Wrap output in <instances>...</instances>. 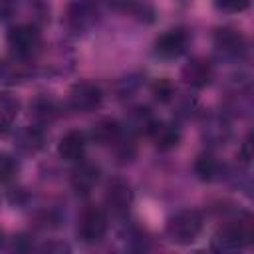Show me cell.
<instances>
[{"instance_id": "cell-12", "label": "cell", "mask_w": 254, "mask_h": 254, "mask_svg": "<svg viewBox=\"0 0 254 254\" xmlns=\"http://www.w3.org/2000/svg\"><path fill=\"white\" fill-rule=\"evenodd\" d=\"M85 151V135L77 129L67 131L58 143V155L65 161H79Z\"/></svg>"}, {"instance_id": "cell-1", "label": "cell", "mask_w": 254, "mask_h": 254, "mask_svg": "<svg viewBox=\"0 0 254 254\" xmlns=\"http://www.w3.org/2000/svg\"><path fill=\"white\" fill-rule=\"evenodd\" d=\"M254 236V226H252V218L250 216H242L230 224H226L222 230L216 232V236L212 238V248L214 250H236L246 246L248 242H252Z\"/></svg>"}, {"instance_id": "cell-4", "label": "cell", "mask_w": 254, "mask_h": 254, "mask_svg": "<svg viewBox=\"0 0 254 254\" xmlns=\"http://www.w3.org/2000/svg\"><path fill=\"white\" fill-rule=\"evenodd\" d=\"M8 46L16 56L28 58L40 46V32L30 24L16 26V28H12L8 32Z\"/></svg>"}, {"instance_id": "cell-18", "label": "cell", "mask_w": 254, "mask_h": 254, "mask_svg": "<svg viewBox=\"0 0 254 254\" xmlns=\"http://www.w3.org/2000/svg\"><path fill=\"white\" fill-rule=\"evenodd\" d=\"M218 163L212 155H200L194 161V173L200 181H212L218 175Z\"/></svg>"}, {"instance_id": "cell-24", "label": "cell", "mask_w": 254, "mask_h": 254, "mask_svg": "<svg viewBox=\"0 0 254 254\" xmlns=\"http://www.w3.org/2000/svg\"><path fill=\"white\" fill-rule=\"evenodd\" d=\"M133 155H135V147H133V143H131V141H123V143L119 145L117 157L125 163V161H131V159H133Z\"/></svg>"}, {"instance_id": "cell-19", "label": "cell", "mask_w": 254, "mask_h": 254, "mask_svg": "<svg viewBox=\"0 0 254 254\" xmlns=\"http://www.w3.org/2000/svg\"><path fill=\"white\" fill-rule=\"evenodd\" d=\"M56 105L52 99H46V97H40L36 99L34 103V115L40 119V121H52L56 117Z\"/></svg>"}, {"instance_id": "cell-15", "label": "cell", "mask_w": 254, "mask_h": 254, "mask_svg": "<svg viewBox=\"0 0 254 254\" xmlns=\"http://www.w3.org/2000/svg\"><path fill=\"white\" fill-rule=\"evenodd\" d=\"M16 143L24 153H36L44 147V131L40 127H26L18 133Z\"/></svg>"}, {"instance_id": "cell-9", "label": "cell", "mask_w": 254, "mask_h": 254, "mask_svg": "<svg viewBox=\"0 0 254 254\" xmlns=\"http://www.w3.org/2000/svg\"><path fill=\"white\" fill-rule=\"evenodd\" d=\"M147 135L153 137L155 147L159 151H169V149L177 147L179 141H181L179 127L173 125V123H163V121H153V125H151V129H149Z\"/></svg>"}, {"instance_id": "cell-28", "label": "cell", "mask_w": 254, "mask_h": 254, "mask_svg": "<svg viewBox=\"0 0 254 254\" xmlns=\"http://www.w3.org/2000/svg\"><path fill=\"white\" fill-rule=\"evenodd\" d=\"M0 246H2V232H0Z\"/></svg>"}, {"instance_id": "cell-8", "label": "cell", "mask_w": 254, "mask_h": 254, "mask_svg": "<svg viewBox=\"0 0 254 254\" xmlns=\"http://www.w3.org/2000/svg\"><path fill=\"white\" fill-rule=\"evenodd\" d=\"M214 46L228 56H242L246 50V38L234 28H218L214 32Z\"/></svg>"}, {"instance_id": "cell-27", "label": "cell", "mask_w": 254, "mask_h": 254, "mask_svg": "<svg viewBox=\"0 0 254 254\" xmlns=\"http://www.w3.org/2000/svg\"><path fill=\"white\" fill-rule=\"evenodd\" d=\"M44 250H48V252H67V246L65 244H48Z\"/></svg>"}, {"instance_id": "cell-26", "label": "cell", "mask_w": 254, "mask_h": 254, "mask_svg": "<svg viewBox=\"0 0 254 254\" xmlns=\"http://www.w3.org/2000/svg\"><path fill=\"white\" fill-rule=\"evenodd\" d=\"M240 159H242V163H250V159H252V139H250V135L246 137V141L240 147Z\"/></svg>"}, {"instance_id": "cell-25", "label": "cell", "mask_w": 254, "mask_h": 254, "mask_svg": "<svg viewBox=\"0 0 254 254\" xmlns=\"http://www.w3.org/2000/svg\"><path fill=\"white\" fill-rule=\"evenodd\" d=\"M14 12V0H0V22L8 20Z\"/></svg>"}, {"instance_id": "cell-7", "label": "cell", "mask_w": 254, "mask_h": 254, "mask_svg": "<svg viewBox=\"0 0 254 254\" xmlns=\"http://www.w3.org/2000/svg\"><path fill=\"white\" fill-rule=\"evenodd\" d=\"M187 32L181 30V28H175V30H169L165 32L157 42H155V52L161 56V58H177L185 52L187 48Z\"/></svg>"}, {"instance_id": "cell-16", "label": "cell", "mask_w": 254, "mask_h": 254, "mask_svg": "<svg viewBox=\"0 0 254 254\" xmlns=\"http://www.w3.org/2000/svg\"><path fill=\"white\" fill-rule=\"evenodd\" d=\"M18 99H14L8 93H0V133H6L12 125V121L18 115Z\"/></svg>"}, {"instance_id": "cell-17", "label": "cell", "mask_w": 254, "mask_h": 254, "mask_svg": "<svg viewBox=\"0 0 254 254\" xmlns=\"http://www.w3.org/2000/svg\"><path fill=\"white\" fill-rule=\"evenodd\" d=\"M153 117H151V113H149V109L147 107H137V109H133L131 113H129V117H127V127H129V131H133V133H149V129H151V125H153Z\"/></svg>"}, {"instance_id": "cell-14", "label": "cell", "mask_w": 254, "mask_h": 254, "mask_svg": "<svg viewBox=\"0 0 254 254\" xmlns=\"http://www.w3.org/2000/svg\"><path fill=\"white\" fill-rule=\"evenodd\" d=\"M119 135H121V127H119V123L115 119H101L91 129V137L99 145L117 143L119 141Z\"/></svg>"}, {"instance_id": "cell-2", "label": "cell", "mask_w": 254, "mask_h": 254, "mask_svg": "<svg viewBox=\"0 0 254 254\" xmlns=\"http://www.w3.org/2000/svg\"><path fill=\"white\" fill-rule=\"evenodd\" d=\"M202 228V216L196 210H181L167 222V236L177 244H190L196 240L198 232Z\"/></svg>"}, {"instance_id": "cell-21", "label": "cell", "mask_w": 254, "mask_h": 254, "mask_svg": "<svg viewBox=\"0 0 254 254\" xmlns=\"http://www.w3.org/2000/svg\"><path fill=\"white\" fill-rule=\"evenodd\" d=\"M226 135H228V129H226V125L222 121L208 123V127H204V137L208 141H212V143H222L226 139Z\"/></svg>"}, {"instance_id": "cell-22", "label": "cell", "mask_w": 254, "mask_h": 254, "mask_svg": "<svg viewBox=\"0 0 254 254\" xmlns=\"http://www.w3.org/2000/svg\"><path fill=\"white\" fill-rule=\"evenodd\" d=\"M18 165L10 155H0V181H8L16 175Z\"/></svg>"}, {"instance_id": "cell-10", "label": "cell", "mask_w": 254, "mask_h": 254, "mask_svg": "<svg viewBox=\"0 0 254 254\" xmlns=\"http://www.w3.org/2000/svg\"><path fill=\"white\" fill-rule=\"evenodd\" d=\"M65 20L73 30H83L95 20V6L89 0H73L67 6Z\"/></svg>"}, {"instance_id": "cell-13", "label": "cell", "mask_w": 254, "mask_h": 254, "mask_svg": "<svg viewBox=\"0 0 254 254\" xmlns=\"http://www.w3.org/2000/svg\"><path fill=\"white\" fill-rule=\"evenodd\" d=\"M97 179H99V169L91 163H79L71 171V187L75 192H81V194H87L95 187Z\"/></svg>"}, {"instance_id": "cell-3", "label": "cell", "mask_w": 254, "mask_h": 254, "mask_svg": "<svg viewBox=\"0 0 254 254\" xmlns=\"http://www.w3.org/2000/svg\"><path fill=\"white\" fill-rule=\"evenodd\" d=\"M107 232V214L97 208V206H89L81 212L79 216V226H77V234L83 242L93 244L99 242Z\"/></svg>"}, {"instance_id": "cell-23", "label": "cell", "mask_w": 254, "mask_h": 254, "mask_svg": "<svg viewBox=\"0 0 254 254\" xmlns=\"http://www.w3.org/2000/svg\"><path fill=\"white\" fill-rule=\"evenodd\" d=\"M216 2V6L220 8V10H224V12H242V10H246L248 8V4H250V0H214Z\"/></svg>"}, {"instance_id": "cell-6", "label": "cell", "mask_w": 254, "mask_h": 254, "mask_svg": "<svg viewBox=\"0 0 254 254\" xmlns=\"http://www.w3.org/2000/svg\"><path fill=\"white\" fill-rule=\"evenodd\" d=\"M133 190L127 181L123 179H111L105 187V204L113 214H125L131 206Z\"/></svg>"}, {"instance_id": "cell-11", "label": "cell", "mask_w": 254, "mask_h": 254, "mask_svg": "<svg viewBox=\"0 0 254 254\" xmlns=\"http://www.w3.org/2000/svg\"><path fill=\"white\" fill-rule=\"evenodd\" d=\"M183 79H185L187 85L200 89V87H204V85L210 83V79H212V67L204 60H198V58L196 60H190L183 67Z\"/></svg>"}, {"instance_id": "cell-5", "label": "cell", "mask_w": 254, "mask_h": 254, "mask_svg": "<svg viewBox=\"0 0 254 254\" xmlns=\"http://www.w3.org/2000/svg\"><path fill=\"white\" fill-rule=\"evenodd\" d=\"M103 95L101 89L91 81H79L69 91V105L79 113H89L99 107Z\"/></svg>"}, {"instance_id": "cell-20", "label": "cell", "mask_w": 254, "mask_h": 254, "mask_svg": "<svg viewBox=\"0 0 254 254\" xmlns=\"http://www.w3.org/2000/svg\"><path fill=\"white\" fill-rule=\"evenodd\" d=\"M153 95H155V99L161 101V103L171 101V99L175 97V87H173L171 79L163 77V79L155 81V85H153Z\"/></svg>"}]
</instances>
